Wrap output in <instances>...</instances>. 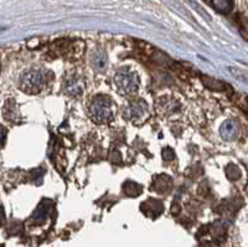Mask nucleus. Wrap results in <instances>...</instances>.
Masks as SVG:
<instances>
[{
  "label": "nucleus",
  "instance_id": "6",
  "mask_svg": "<svg viewBox=\"0 0 248 247\" xmlns=\"http://www.w3.org/2000/svg\"><path fill=\"white\" fill-rule=\"evenodd\" d=\"M211 5L221 14H229L233 9V0H211Z\"/></svg>",
  "mask_w": 248,
  "mask_h": 247
},
{
  "label": "nucleus",
  "instance_id": "7",
  "mask_svg": "<svg viewBox=\"0 0 248 247\" xmlns=\"http://www.w3.org/2000/svg\"><path fill=\"white\" fill-rule=\"evenodd\" d=\"M91 64H92L93 68L96 71H103L107 66V59H106L105 53L97 52L94 56L91 59Z\"/></svg>",
  "mask_w": 248,
  "mask_h": 247
},
{
  "label": "nucleus",
  "instance_id": "10",
  "mask_svg": "<svg viewBox=\"0 0 248 247\" xmlns=\"http://www.w3.org/2000/svg\"><path fill=\"white\" fill-rule=\"evenodd\" d=\"M203 83H205L210 90H214V91H222L223 88H225V84H223L222 82L217 81V80H214V79H210V77L209 79L205 77V79H203Z\"/></svg>",
  "mask_w": 248,
  "mask_h": 247
},
{
  "label": "nucleus",
  "instance_id": "3",
  "mask_svg": "<svg viewBox=\"0 0 248 247\" xmlns=\"http://www.w3.org/2000/svg\"><path fill=\"white\" fill-rule=\"evenodd\" d=\"M114 84L121 95H129L134 93L139 88V76L137 72L129 70V68H123L118 71L114 76Z\"/></svg>",
  "mask_w": 248,
  "mask_h": 247
},
{
  "label": "nucleus",
  "instance_id": "2",
  "mask_svg": "<svg viewBox=\"0 0 248 247\" xmlns=\"http://www.w3.org/2000/svg\"><path fill=\"white\" fill-rule=\"evenodd\" d=\"M20 87L24 92L31 93H39L45 86V72L40 68H31L26 70L25 72L20 76Z\"/></svg>",
  "mask_w": 248,
  "mask_h": 247
},
{
  "label": "nucleus",
  "instance_id": "11",
  "mask_svg": "<svg viewBox=\"0 0 248 247\" xmlns=\"http://www.w3.org/2000/svg\"><path fill=\"white\" fill-rule=\"evenodd\" d=\"M163 158L165 160H171V159H174V158H175V153L172 152V149L167 148L163 152Z\"/></svg>",
  "mask_w": 248,
  "mask_h": 247
},
{
  "label": "nucleus",
  "instance_id": "5",
  "mask_svg": "<svg viewBox=\"0 0 248 247\" xmlns=\"http://www.w3.org/2000/svg\"><path fill=\"white\" fill-rule=\"evenodd\" d=\"M147 103L144 101H133L128 107V113L133 121H141L147 115Z\"/></svg>",
  "mask_w": 248,
  "mask_h": 247
},
{
  "label": "nucleus",
  "instance_id": "4",
  "mask_svg": "<svg viewBox=\"0 0 248 247\" xmlns=\"http://www.w3.org/2000/svg\"><path fill=\"white\" fill-rule=\"evenodd\" d=\"M238 133H240V126L236 121H232V119L223 122L220 128V134L225 141H233L238 137Z\"/></svg>",
  "mask_w": 248,
  "mask_h": 247
},
{
  "label": "nucleus",
  "instance_id": "9",
  "mask_svg": "<svg viewBox=\"0 0 248 247\" xmlns=\"http://www.w3.org/2000/svg\"><path fill=\"white\" fill-rule=\"evenodd\" d=\"M226 174H227V177H229L230 180L236 181V180L240 179L241 177L240 168H238L237 165H234V164H230V165L227 166V169H226Z\"/></svg>",
  "mask_w": 248,
  "mask_h": 247
},
{
  "label": "nucleus",
  "instance_id": "1",
  "mask_svg": "<svg viewBox=\"0 0 248 247\" xmlns=\"http://www.w3.org/2000/svg\"><path fill=\"white\" fill-rule=\"evenodd\" d=\"M88 115L96 123H108L113 119L112 101L107 96H97L88 107Z\"/></svg>",
  "mask_w": 248,
  "mask_h": 247
},
{
  "label": "nucleus",
  "instance_id": "8",
  "mask_svg": "<svg viewBox=\"0 0 248 247\" xmlns=\"http://www.w3.org/2000/svg\"><path fill=\"white\" fill-rule=\"evenodd\" d=\"M123 190L128 197L134 198V197H138V195L141 193V186L134 181H127V182H124Z\"/></svg>",
  "mask_w": 248,
  "mask_h": 247
}]
</instances>
